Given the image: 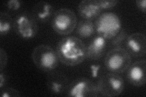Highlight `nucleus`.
<instances>
[{"mask_svg": "<svg viewBox=\"0 0 146 97\" xmlns=\"http://www.w3.org/2000/svg\"><path fill=\"white\" fill-rule=\"evenodd\" d=\"M56 51L59 61L65 65L74 66L86 58V47L80 39L69 36L58 41Z\"/></svg>", "mask_w": 146, "mask_h": 97, "instance_id": "1", "label": "nucleus"}, {"mask_svg": "<svg viewBox=\"0 0 146 97\" xmlns=\"http://www.w3.org/2000/svg\"><path fill=\"white\" fill-rule=\"evenodd\" d=\"M32 59L35 66L44 72L54 71L58 64V58L56 51L46 44H40L33 49Z\"/></svg>", "mask_w": 146, "mask_h": 97, "instance_id": "2", "label": "nucleus"}, {"mask_svg": "<svg viewBox=\"0 0 146 97\" xmlns=\"http://www.w3.org/2000/svg\"><path fill=\"white\" fill-rule=\"evenodd\" d=\"M77 24L75 12L68 8H60L54 12L51 19V26L54 30L59 35L71 34Z\"/></svg>", "mask_w": 146, "mask_h": 97, "instance_id": "3", "label": "nucleus"}, {"mask_svg": "<svg viewBox=\"0 0 146 97\" xmlns=\"http://www.w3.org/2000/svg\"><path fill=\"white\" fill-rule=\"evenodd\" d=\"M95 31L98 35L110 40L121 29V22L119 16L114 12H105L100 15L94 23Z\"/></svg>", "mask_w": 146, "mask_h": 97, "instance_id": "4", "label": "nucleus"}, {"mask_svg": "<svg viewBox=\"0 0 146 97\" xmlns=\"http://www.w3.org/2000/svg\"><path fill=\"white\" fill-rule=\"evenodd\" d=\"M131 63V57L127 50L121 47L115 48L106 53L104 66L108 71L120 73L125 72Z\"/></svg>", "mask_w": 146, "mask_h": 97, "instance_id": "5", "label": "nucleus"}, {"mask_svg": "<svg viewBox=\"0 0 146 97\" xmlns=\"http://www.w3.org/2000/svg\"><path fill=\"white\" fill-rule=\"evenodd\" d=\"M100 96L115 97L122 94L125 83L123 78L116 73H107L102 75L96 84Z\"/></svg>", "mask_w": 146, "mask_h": 97, "instance_id": "6", "label": "nucleus"}, {"mask_svg": "<svg viewBox=\"0 0 146 97\" xmlns=\"http://www.w3.org/2000/svg\"><path fill=\"white\" fill-rule=\"evenodd\" d=\"M37 22L32 13L22 12L14 18L13 30L20 38L31 40L37 34L38 30Z\"/></svg>", "mask_w": 146, "mask_h": 97, "instance_id": "7", "label": "nucleus"}, {"mask_svg": "<svg viewBox=\"0 0 146 97\" xmlns=\"http://www.w3.org/2000/svg\"><path fill=\"white\" fill-rule=\"evenodd\" d=\"M66 95L71 97H96L99 95L97 86L85 77H80L69 83Z\"/></svg>", "mask_w": 146, "mask_h": 97, "instance_id": "8", "label": "nucleus"}, {"mask_svg": "<svg viewBox=\"0 0 146 97\" xmlns=\"http://www.w3.org/2000/svg\"><path fill=\"white\" fill-rule=\"evenodd\" d=\"M125 49L130 56L143 57L146 53V37L141 32L128 35L124 42Z\"/></svg>", "mask_w": 146, "mask_h": 97, "instance_id": "9", "label": "nucleus"}, {"mask_svg": "<svg viewBox=\"0 0 146 97\" xmlns=\"http://www.w3.org/2000/svg\"><path fill=\"white\" fill-rule=\"evenodd\" d=\"M69 80L65 73L60 71H51L46 77V86L53 95H59L66 93Z\"/></svg>", "mask_w": 146, "mask_h": 97, "instance_id": "10", "label": "nucleus"}, {"mask_svg": "<svg viewBox=\"0 0 146 97\" xmlns=\"http://www.w3.org/2000/svg\"><path fill=\"white\" fill-rule=\"evenodd\" d=\"M127 78L130 84L136 87L144 85L146 82V61L138 60L127 69Z\"/></svg>", "mask_w": 146, "mask_h": 97, "instance_id": "11", "label": "nucleus"}, {"mask_svg": "<svg viewBox=\"0 0 146 97\" xmlns=\"http://www.w3.org/2000/svg\"><path fill=\"white\" fill-rule=\"evenodd\" d=\"M77 11L82 18L91 20L100 15L102 9L98 0H83L79 4Z\"/></svg>", "mask_w": 146, "mask_h": 97, "instance_id": "12", "label": "nucleus"}, {"mask_svg": "<svg viewBox=\"0 0 146 97\" xmlns=\"http://www.w3.org/2000/svg\"><path fill=\"white\" fill-rule=\"evenodd\" d=\"M107 40L100 35L96 36L86 47V58L97 61L106 52Z\"/></svg>", "mask_w": 146, "mask_h": 97, "instance_id": "13", "label": "nucleus"}, {"mask_svg": "<svg viewBox=\"0 0 146 97\" xmlns=\"http://www.w3.org/2000/svg\"><path fill=\"white\" fill-rule=\"evenodd\" d=\"M32 13L36 20L41 22H47L54 14V7L48 2L40 1L34 6Z\"/></svg>", "mask_w": 146, "mask_h": 97, "instance_id": "14", "label": "nucleus"}, {"mask_svg": "<svg viewBox=\"0 0 146 97\" xmlns=\"http://www.w3.org/2000/svg\"><path fill=\"white\" fill-rule=\"evenodd\" d=\"M76 34L81 38H88L95 32L94 22L91 20H84L80 21L76 26Z\"/></svg>", "mask_w": 146, "mask_h": 97, "instance_id": "15", "label": "nucleus"}, {"mask_svg": "<svg viewBox=\"0 0 146 97\" xmlns=\"http://www.w3.org/2000/svg\"><path fill=\"white\" fill-rule=\"evenodd\" d=\"M13 22L11 15L6 12H0V35L5 36L13 29Z\"/></svg>", "mask_w": 146, "mask_h": 97, "instance_id": "16", "label": "nucleus"}, {"mask_svg": "<svg viewBox=\"0 0 146 97\" xmlns=\"http://www.w3.org/2000/svg\"><path fill=\"white\" fill-rule=\"evenodd\" d=\"M127 32L124 29H122L119 32V33L112 38L111 44L115 48L121 47V45L124 44L125 40L127 37Z\"/></svg>", "mask_w": 146, "mask_h": 97, "instance_id": "17", "label": "nucleus"}, {"mask_svg": "<svg viewBox=\"0 0 146 97\" xmlns=\"http://www.w3.org/2000/svg\"><path fill=\"white\" fill-rule=\"evenodd\" d=\"M2 97H18L20 96V92L13 87H3L1 89Z\"/></svg>", "mask_w": 146, "mask_h": 97, "instance_id": "18", "label": "nucleus"}, {"mask_svg": "<svg viewBox=\"0 0 146 97\" xmlns=\"http://www.w3.org/2000/svg\"><path fill=\"white\" fill-rule=\"evenodd\" d=\"M101 9H109L116 6L119 3L117 0H98Z\"/></svg>", "mask_w": 146, "mask_h": 97, "instance_id": "19", "label": "nucleus"}, {"mask_svg": "<svg viewBox=\"0 0 146 97\" xmlns=\"http://www.w3.org/2000/svg\"><path fill=\"white\" fill-rule=\"evenodd\" d=\"M7 54L3 48H0V71L2 72L6 67L7 64Z\"/></svg>", "mask_w": 146, "mask_h": 97, "instance_id": "20", "label": "nucleus"}, {"mask_svg": "<svg viewBox=\"0 0 146 97\" xmlns=\"http://www.w3.org/2000/svg\"><path fill=\"white\" fill-rule=\"evenodd\" d=\"M5 6L11 11H17L21 6V2L18 0H9L5 3Z\"/></svg>", "mask_w": 146, "mask_h": 97, "instance_id": "21", "label": "nucleus"}, {"mask_svg": "<svg viewBox=\"0 0 146 97\" xmlns=\"http://www.w3.org/2000/svg\"><path fill=\"white\" fill-rule=\"evenodd\" d=\"M136 4L139 10L143 13L146 12V1L145 0H137Z\"/></svg>", "mask_w": 146, "mask_h": 97, "instance_id": "22", "label": "nucleus"}, {"mask_svg": "<svg viewBox=\"0 0 146 97\" xmlns=\"http://www.w3.org/2000/svg\"><path fill=\"white\" fill-rule=\"evenodd\" d=\"M7 82V77L6 74H4L3 71H0V89L3 88L4 86Z\"/></svg>", "mask_w": 146, "mask_h": 97, "instance_id": "23", "label": "nucleus"}]
</instances>
